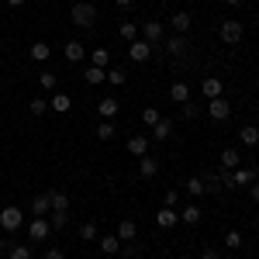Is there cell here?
Segmentation results:
<instances>
[{
  "instance_id": "bcb514c9",
  "label": "cell",
  "mask_w": 259,
  "mask_h": 259,
  "mask_svg": "<svg viewBox=\"0 0 259 259\" xmlns=\"http://www.w3.org/2000/svg\"><path fill=\"white\" fill-rule=\"evenodd\" d=\"M45 259H62V252H59V249H49V252H45Z\"/></svg>"
},
{
  "instance_id": "7dc6e473",
  "label": "cell",
  "mask_w": 259,
  "mask_h": 259,
  "mask_svg": "<svg viewBox=\"0 0 259 259\" xmlns=\"http://www.w3.org/2000/svg\"><path fill=\"white\" fill-rule=\"evenodd\" d=\"M7 249H11V242H7V239H0V252H7Z\"/></svg>"
},
{
  "instance_id": "d6986e66",
  "label": "cell",
  "mask_w": 259,
  "mask_h": 259,
  "mask_svg": "<svg viewBox=\"0 0 259 259\" xmlns=\"http://www.w3.org/2000/svg\"><path fill=\"white\" fill-rule=\"evenodd\" d=\"M62 52H66V59H69V62H80L83 56H87L83 41H76V38H73V41H66V45H62Z\"/></svg>"
},
{
  "instance_id": "44dd1931",
  "label": "cell",
  "mask_w": 259,
  "mask_h": 259,
  "mask_svg": "<svg viewBox=\"0 0 259 259\" xmlns=\"http://www.w3.org/2000/svg\"><path fill=\"white\" fill-rule=\"evenodd\" d=\"M45 194H49V204H52V211H69V197H66L62 190H56V187H52V190H45Z\"/></svg>"
},
{
  "instance_id": "816d5d0a",
  "label": "cell",
  "mask_w": 259,
  "mask_h": 259,
  "mask_svg": "<svg viewBox=\"0 0 259 259\" xmlns=\"http://www.w3.org/2000/svg\"><path fill=\"white\" fill-rule=\"evenodd\" d=\"M225 259H235V256H225Z\"/></svg>"
},
{
  "instance_id": "7bdbcfd3",
  "label": "cell",
  "mask_w": 259,
  "mask_h": 259,
  "mask_svg": "<svg viewBox=\"0 0 259 259\" xmlns=\"http://www.w3.org/2000/svg\"><path fill=\"white\" fill-rule=\"evenodd\" d=\"M200 259H221V252H218V249H211V245H207V249L200 252Z\"/></svg>"
},
{
  "instance_id": "681fc988",
  "label": "cell",
  "mask_w": 259,
  "mask_h": 259,
  "mask_svg": "<svg viewBox=\"0 0 259 259\" xmlns=\"http://www.w3.org/2000/svg\"><path fill=\"white\" fill-rule=\"evenodd\" d=\"M7 4H11V7H24V0H7Z\"/></svg>"
},
{
  "instance_id": "f6af8a7d",
  "label": "cell",
  "mask_w": 259,
  "mask_h": 259,
  "mask_svg": "<svg viewBox=\"0 0 259 259\" xmlns=\"http://www.w3.org/2000/svg\"><path fill=\"white\" fill-rule=\"evenodd\" d=\"M249 194H252V200H256V204H259V180H256V183H252V187H249Z\"/></svg>"
},
{
  "instance_id": "603a6c76",
  "label": "cell",
  "mask_w": 259,
  "mask_h": 259,
  "mask_svg": "<svg viewBox=\"0 0 259 259\" xmlns=\"http://www.w3.org/2000/svg\"><path fill=\"white\" fill-rule=\"evenodd\" d=\"M200 90H204V97H207V100L221 97V76H207V80L200 83Z\"/></svg>"
},
{
  "instance_id": "7c38bea8",
  "label": "cell",
  "mask_w": 259,
  "mask_h": 259,
  "mask_svg": "<svg viewBox=\"0 0 259 259\" xmlns=\"http://www.w3.org/2000/svg\"><path fill=\"white\" fill-rule=\"evenodd\" d=\"M97 111H100V118L104 121H114V114L121 111V100H114V97H104L97 104Z\"/></svg>"
},
{
  "instance_id": "5b68a950",
  "label": "cell",
  "mask_w": 259,
  "mask_h": 259,
  "mask_svg": "<svg viewBox=\"0 0 259 259\" xmlns=\"http://www.w3.org/2000/svg\"><path fill=\"white\" fill-rule=\"evenodd\" d=\"M162 35H166V24H162V21H142V38L149 41L152 49L162 41Z\"/></svg>"
},
{
  "instance_id": "3957f363",
  "label": "cell",
  "mask_w": 259,
  "mask_h": 259,
  "mask_svg": "<svg viewBox=\"0 0 259 259\" xmlns=\"http://www.w3.org/2000/svg\"><path fill=\"white\" fill-rule=\"evenodd\" d=\"M190 49H194V41L187 38V35H173V38H166V52H169L173 59H187Z\"/></svg>"
},
{
  "instance_id": "4dcf8cb0",
  "label": "cell",
  "mask_w": 259,
  "mask_h": 259,
  "mask_svg": "<svg viewBox=\"0 0 259 259\" xmlns=\"http://www.w3.org/2000/svg\"><path fill=\"white\" fill-rule=\"evenodd\" d=\"M28 56H31V59H35V62H45V59H49V56H52V49H49V45H45V41H35V45H31V52H28Z\"/></svg>"
},
{
  "instance_id": "2e32d148",
  "label": "cell",
  "mask_w": 259,
  "mask_h": 259,
  "mask_svg": "<svg viewBox=\"0 0 259 259\" xmlns=\"http://www.w3.org/2000/svg\"><path fill=\"white\" fill-rule=\"evenodd\" d=\"M169 135H173V121L166 118V121H156V124H152V142H166L169 139Z\"/></svg>"
},
{
  "instance_id": "8d00e7d4",
  "label": "cell",
  "mask_w": 259,
  "mask_h": 259,
  "mask_svg": "<svg viewBox=\"0 0 259 259\" xmlns=\"http://www.w3.org/2000/svg\"><path fill=\"white\" fill-rule=\"evenodd\" d=\"M38 87H41V90H56V73L41 69V73H38Z\"/></svg>"
},
{
  "instance_id": "7a4b0ae2",
  "label": "cell",
  "mask_w": 259,
  "mask_h": 259,
  "mask_svg": "<svg viewBox=\"0 0 259 259\" xmlns=\"http://www.w3.org/2000/svg\"><path fill=\"white\" fill-rule=\"evenodd\" d=\"M21 225H24V211H21V207H14V204L0 207V228H4V232H18Z\"/></svg>"
},
{
  "instance_id": "52a82bcc",
  "label": "cell",
  "mask_w": 259,
  "mask_h": 259,
  "mask_svg": "<svg viewBox=\"0 0 259 259\" xmlns=\"http://www.w3.org/2000/svg\"><path fill=\"white\" fill-rule=\"evenodd\" d=\"M149 56H152V45H149L145 38H135V41H128V59H132V62H145Z\"/></svg>"
},
{
  "instance_id": "d6a6232c",
  "label": "cell",
  "mask_w": 259,
  "mask_h": 259,
  "mask_svg": "<svg viewBox=\"0 0 259 259\" xmlns=\"http://www.w3.org/2000/svg\"><path fill=\"white\" fill-rule=\"evenodd\" d=\"M221 187H225L221 177H214V173H207V177H204V194H221Z\"/></svg>"
},
{
  "instance_id": "484cf974",
  "label": "cell",
  "mask_w": 259,
  "mask_h": 259,
  "mask_svg": "<svg viewBox=\"0 0 259 259\" xmlns=\"http://www.w3.org/2000/svg\"><path fill=\"white\" fill-rule=\"evenodd\" d=\"M94 135H97L100 142H111L114 135H118V128H114V121H100L97 128H94Z\"/></svg>"
},
{
  "instance_id": "b9f144b4",
  "label": "cell",
  "mask_w": 259,
  "mask_h": 259,
  "mask_svg": "<svg viewBox=\"0 0 259 259\" xmlns=\"http://www.w3.org/2000/svg\"><path fill=\"white\" fill-rule=\"evenodd\" d=\"M180 204V194L177 190H166V204H162V207H177Z\"/></svg>"
},
{
  "instance_id": "8992f818",
  "label": "cell",
  "mask_w": 259,
  "mask_h": 259,
  "mask_svg": "<svg viewBox=\"0 0 259 259\" xmlns=\"http://www.w3.org/2000/svg\"><path fill=\"white\" fill-rule=\"evenodd\" d=\"M49 235H52L49 218H31V221H28V239H31V242H45Z\"/></svg>"
},
{
  "instance_id": "9c48e42d",
  "label": "cell",
  "mask_w": 259,
  "mask_h": 259,
  "mask_svg": "<svg viewBox=\"0 0 259 259\" xmlns=\"http://www.w3.org/2000/svg\"><path fill=\"white\" fill-rule=\"evenodd\" d=\"M49 214H52L49 194H35V197H31V218H49Z\"/></svg>"
},
{
  "instance_id": "e0dca14e",
  "label": "cell",
  "mask_w": 259,
  "mask_h": 259,
  "mask_svg": "<svg viewBox=\"0 0 259 259\" xmlns=\"http://www.w3.org/2000/svg\"><path fill=\"white\" fill-rule=\"evenodd\" d=\"M169 100H173V104H187V100H190V87H187L183 80H177L173 87H169Z\"/></svg>"
},
{
  "instance_id": "277c9868",
  "label": "cell",
  "mask_w": 259,
  "mask_h": 259,
  "mask_svg": "<svg viewBox=\"0 0 259 259\" xmlns=\"http://www.w3.org/2000/svg\"><path fill=\"white\" fill-rule=\"evenodd\" d=\"M242 21H221V28H218V35H221V41L225 45H239L242 41Z\"/></svg>"
},
{
  "instance_id": "83f0119b",
  "label": "cell",
  "mask_w": 259,
  "mask_h": 259,
  "mask_svg": "<svg viewBox=\"0 0 259 259\" xmlns=\"http://www.w3.org/2000/svg\"><path fill=\"white\" fill-rule=\"evenodd\" d=\"M83 76H87V83H94V87H97V83L107 80V69H100V66H87V69H83Z\"/></svg>"
},
{
  "instance_id": "9a60e30c",
  "label": "cell",
  "mask_w": 259,
  "mask_h": 259,
  "mask_svg": "<svg viewBox=\"0 0 259 259\" xmlns=\"http://www.w3.org/2000/svg\"><path fill=\"white\" fill-rule=\"evenodd\" d=\"M118 239H121V242H135V239H139V225H135L132 218H124V221L118 225Z\"/></svg>"
},
{
  "instance_id": "5bb4252c",
  "label": "cell",
  "mask_w": 259,
  "mask_h": 259,
  "mask_svg": "<svg viewBox=\"0 0 259 259\" xmlns=\"http://www.w3.org/2000/svg\"><path fill=\"white\" fill-rule=\"evenodd\" d=\"M169 24H173V31H177V35H187V31H190V24H194V18H190L187 11H177V14L169 18Z\"/></svg>"
},
{
  "instance_id": "7402d4cb",
  "label": "cell",
  "mask_w": 259,
  "mask_h": 259,
  "mask_svg": "<svg viewBox=\"0 0 259 259\" xmlns=\"http://www.w3.org/2000/svg\"><path fill=\"white\" fill-rule=\"evenodd\" d=\"M97 245H100V252H104V256L121 252V239H118V235H104V239H97Z\"/></svg>"
},
{
  "instance_id": "ba28073f",
  "label": "cell",
  "mask_w": 259,
  "mask_h": 259,
  "mask_svg": "<svg viewBox=\"0 0 259 259\" xmlns=\"http://www.w3.org/2000/svg\"><path fill=\"white\" fill-rule=\"evenodd\" d=\"M207 114L214 121H228V114H232V104L225 97H214V100H207Z\"/></svg>"
},
{
  "instance_id": "8fae6325",
  "label": "cell",
  "mask_w": 259,
  "mask_h": 259,
  "mask_svg": "<svg viewBox=\"0 0 259 259\" xmlns=\"http://www.w3.org/2000/svg\"><path fill=\"white\" fill-rule=\"evenodd\" d=\"M156 225H159V228H173V225H180V211L177 207H159Z\"/></svg>"
},
{
  "instance_id": "ffe728a7",
  "label": "cell",
  "mask_w": 259,
  "mask_h": 259,
  "mask_svg": "<svg viewBox=\"0 0 259 259\" xmlns=\"http://www.w3.org/2000/svg\"><path fill=\"white\" fill-rule=\"evenodd\" d=\"M49 107H52L56 114H66V111L73 107V97H69V94H52V100H49Z\"/></svg>"
},
{
  "instance_id": "d590c367",
  "label": "cell",
  "mask_w": 259,
  "mask_h": 259,
  "mask_svg": "<svg viewBox=\"0 0 259 259\" xmlns=\"http://www.w3.org/2000/svg\"><path fill=\"white\" fill-rule=\"evenodd\" d=\"M80 239L83 242H97V225H94V221H83L80 225Z\"/></svg>"
},
{
  "instance_id": "cb8c5ba5",
  "label": "cell",
  "mask_w": 259,
  "mask_h": 259,
  "mask_svg": "<svg viewBox=\"0 0 259 259\" xmlns=\"http://www.w3.org/2000/svg\"><path fill=\"white\" fill-rule=\"evenodd\" d=\"M200 218H204V211H200L197 204H187V207L180 211V221H183V225H197Z\"/></svg>"
},
{
  "instance_id": "f35d334b",
  "label": "cell",
  "mask_w": 259,
  "mask_h": 259,
  "mask_svg": "<svg viewBox=\"0 0 259 259\" xmlns=\"http://www.w3.org/2000/svg\"><path fill=\"white\" fill-rule=\"evenodd\" d=\"M180 114H183V121H194L200 114V107L197 104H190V100H187V104H180Z\"/></svg>"
},
{
  "instance_id": "f907efd6",
  "label": "cell",
  "mask_w": 259,
  "mask_h": 259,
  "mask_svg": "<svg viewBox=\"0 0 259 259\" xmlns=\"http://www.w3.org/2000/svg\"><path fill=\"white\" fill-rule=\"evenodd\" d=\"M225 4H228V7H239V4H242V0H225Z\"/></svg>"
},
{
  "instance_id": "c3c4849f",
  "label": "cell",
  "mask_w": 259,
  "mask_h": 259,
  "mask_svg": "<svg viewBox=\"0 0 259 259\" xmlns=\"http://www.w3.org/2000/svg\"><path fill=\"white\" fill-rule=\"evenodd\" d=\"M114 4H118V7H132L135 0H114Z\"/></svg>"
},
{
  "instance_id": "d4e9b609",
  "label": "cell",
  "mask_w": 259,
  "mask_h": 259,
  "mask_svg": "<svg viewBox=\"0 0 259 259\" xmlns=\"http://www.w3.org/2000/svg\"><path fill=\"white\" fill-rule=\"evenodd\" d=\"M7 256L11 259H31L35 252H31V242H14L11 249H7Z\"/></svg>"
},
{
  "instance_id": "1f68e13d",
  "label": "cell",
  "mask_w": 259,
  "mask_h": 259,
  "mask_svg": "<svg viewBox=\"0 0 259 259\" xmlns=\"http://www.w3.org/2000/svg\"><path fill=\"white\" fill-rule=\"evenodd\" d=\"M28 111H31L35 118H41V114L49 111V100H45V97H31V100H28Z\"/></svg>"
},
{
  "instance_id": "60d3db41",
  "label": "cell",
  "mask_w": 259,
  "mask_h": 259,
  "mask_svg": "<svg viewBox=\"0 0 259 259\" xmlns=\"http://www.w3.org/2000/svg\"><path fill=\"white\" fill-rule=\"evenodd\" d=\"M156 121H159V111H156V107H145V111H142V124H145V128H152Z\"/></svg>"
},
{
  "instance_id": "f546056e",
  "label": "cell",
  "mask_w": 259,
  "mask_h": 259,
  "mask_svg": "<svg viewBox=\"0 0 259 259\" xmlns=\"http://www.w3.org/2000/svg\"><path fill=\"white\" fill-rule=\"evenodd\" d=\"M49 225H52V232H62L69 225V211H52L49 214Z\"/></svg>"
},
{
  "instance_id": "836d02e7",
  "label": "cell",
  "mask_w": 259,
  "mask_h": 259,
  "mask_svg": "<svg viewBox=\"0 0 259 259\" xmlns=\"http://www.w3.org/2000/svg\"><path fill=\"white\" fill-rule=\"evenodd\" d=\"M121 38L135 41V38H139V24H135V21H121Z\"/></svg>"
},
{
  "instance_id": "e575fe53",
  "label": "cell",
  "mask_w": 259,
  "mask_h": 259,
  "mask_svg": "<svg viewBox=\"0 0 259 259\" xmlns=\"http://www.w3.org/2000/svg\"><path fill=\"white\" fill-rule=\"evenodd\" d=\"M187 194L197 200L200 194H204V177H190V180H187Z\"/></svg>"
},
{
  "instance_id": "ee69618b",
  "label": "cell",
  "mask_w": 259,
  "mask_h": 259,
  "mask_svg": "<svg viewBox=\"0 0 259 259\" xmlns=\"http://www.w3.org/2000/svg\"><path fill=\"white\" fill-rule=\"evenodd\" d=\"M124 256L135 259V256H139V245H135V242H128V245H124Z\"/></svg>"
},
{
  "instance_id": "74e56055",
  "label": "cell",
  "mask_w": 259,
  "mask_h": 259,
  "mask_svg": "<svg viewBox=\"0 0 259 259\" xmlns=\"http://www.w3.org/2000/svg\"><path fill=\"white\" fill-rule=\"evenodd\" d=\"M107 80H111V87H124L128 83V73L124 69H107Z\"/></svg>"
},
{
  "instance_id": "6da1fadb",
  "label": "cell",
  "mask_w": 259,
  "mask_h": 259,
  "mask_svg": "<svg viewBox=\"0 0 259 259\" xmlns=\"http://www.w3.org/2000/svg\"><path fill=\"white\" fill-rule=\"evenodd\" d=\"M69 18H73L76 28H94V24H97V7H94V4H87V0H80V4H73Z\"/></svg>"
},
{
  "instance_id": "4316f807",
  "label": "cell",
  "mask_w": 259,
  "mask_h": 259,
  "mask_svg": "<svg viewBox=\"0 0 259 259\" xmlns=\"http://www.w3.org/2000/svg\"><path fill=\"white\" fill-rule=\"evenodd\" d=\"M239 142L242 145H259V128L256 124H245V128L239 132Z\"/></svg>"
},
{
  "instance_id": "ab89813d",
  "label": "cell",
  "mask_w": 259,
  "mask_h": 259,
  "mask_svg": "<svg viewBox=\"0 0 259 259\" xmlns=\"http://www.w3.org/2000/svg\"><path fill=\"white\" fill-rule=\"evenodd\" d=\"M225 245H228V249H242V232H235V228L225 232Z\"/></svg>"
},
{
  "instance_id": "f5cc1de1",
  "label": "cell",
  "mask_w": 259,
  "mask_h": 259,
  "mask_svg": "<svg viewBox=\"0 0 259 259\" xmlns=\"http://www.w3.org/2000/svg\"><path fill=\"white\" fill-rule=\"evenodd\" d=\"M256 245H259V239H256Z\"/></svg>"
},
{
  "instance_id": "f1b7e54d",
  "label": "cell",
  "mask_w": 259,
  "mask_h": 259,
  "mask_svg": "<svg viewBox=\"0 0 259 259\" xmlns=\"http://www.w3.org/2000/svg\"><path fill=\"white\" fill-rule=\"evenodd\" d=\"M90 66L107 69V66H111V52H107V49H94V52H90Z\"/></svg>"
},
{
  "instance_id": "ac0fdd59",
  "label": "cell",
  "mask_w": 259,
  "mask_h": 259,
  "mask_svg": "<svg viewBox=\"0 0 259 259\" xmlns=\"http://www.w3.org/2000/svg\"><path fill=\"white\" fill-rule=\"evenodd\" d=\"M239 162H242V156H239V149H221V169H239Z\"/></svg>"
},
{
  "instance_id": "4fadbf2b",
  "label": "cell",
  "mask_w": 259,
  "mask_h": 259,
  "mask_svg": "<svg viewBox=\"0 0 259 259\" xmlns=\"http://www.w3.org/2000/svg\"><path fill=\"white\" fill-rule=\"evenodd\" d=\"M159 173V162H156V156H142L139 159V177L142 180H152Z\"/></svg>"
},
{
  "instance_id": "30bf717a",
  "label": "cell",
  "mask_w": 259,
  "mask_h": 259,
  "mask_svg": "<svg viewBox=\"0 0 259 259\" xmlns=\"http://www.w3.org/2000/svg\"><path fill=\"white\" fill-rule=\"evenodd\" d=\"M149 145H152V139H149V135H132V139H128V152H132V156H149Z\"/></svg>"
}]
</instances>
